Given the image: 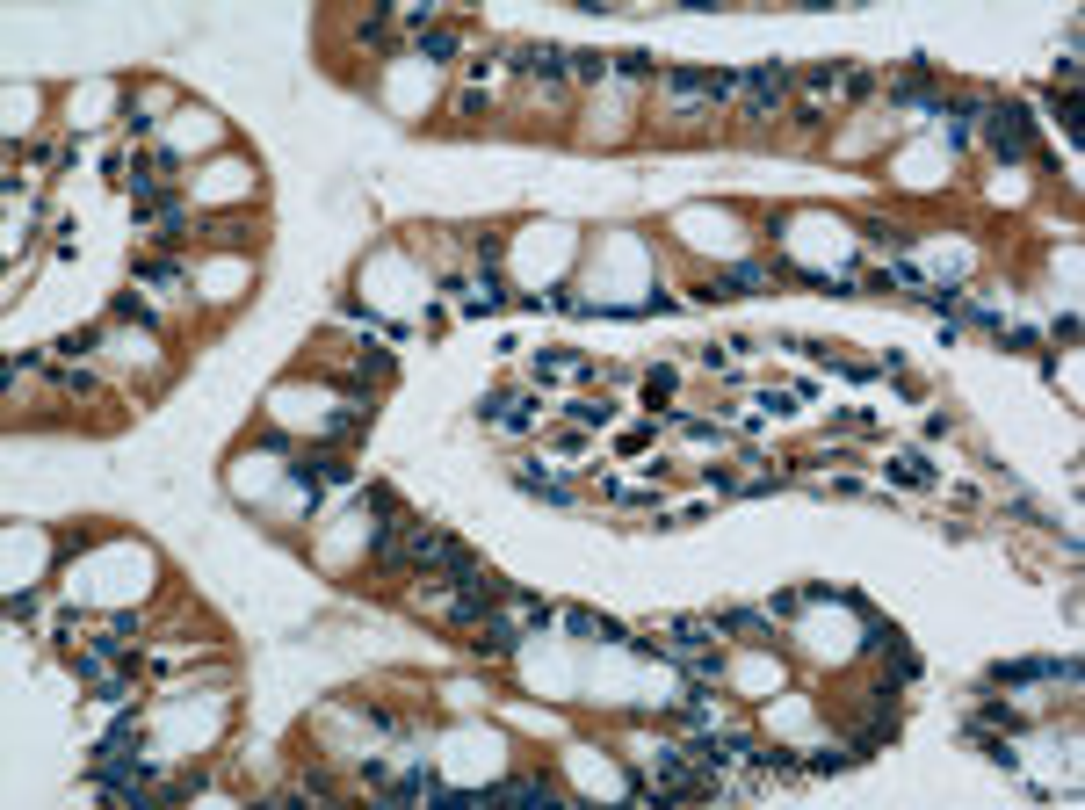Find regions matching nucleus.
<instances>
[{"label": "nucleus", "mask_w": 1085, "mask_h": 810, "mask_svg": "<svg viewBox=\"0 0 1085 810\" xmlns=\"http://www.w3.org/2000/svg\"><path fill=\"white\" fill-rule=\"evenodd\" d=\"M565 413H572V427H608V405L601 398H572Z\"/></svg>", "instance_id": "obj_24"}, {"label": "nucleus", "mask_w": 1085, "mask_h": 810, "mask_svg": "<svg viewBox=\"0 0 1085 810\" xmlns=\"http://www.w3.org/2000/svg\"><path fill=\"white\" fill-rule=\"evenodd\" d=\"M500 427L529 434V427H536V398H529V391H507V413H500Z\"/></svg>", "instance_id": "obj_19"}, {"label": "nucleus", "mask_w": 1085, "mask_h": 810, "mask_svg": "<svg viewBox=\"0 0 1085 810\" xmlns=\"http://www.w3.org/2000/svg\"><path fill=\"white\" fill-rule=\"evenodd\" d=\"M934 116H941V138H948L955 152L977 138V95H948V102H934Z\"/></svg>", "instance_id": "obj_4"}, {"label": "nucleus", "mask_w": 1085, "mask_h": 810, "mask_svg": "<svg viewBox=\"0 0 1085 810\" xmlns=\"http://www.w3.org/2000/svg\"><path fill=\"white\" fill-rule=\"evenodd\" d=\"M485 796H500V803H550V774H514V782L485 789Z\"/></svg>", "instance_id": "obj_10"}, {"label": "nucleus", "mask_w": 1085, "mask_h": 810, "mask_svg": "<svg viewBox=\"0 0 1085 810\" xmlns=\"http://www.w3.org/2000/svg\"><path fill=\"white\" fill-rule=\"evenodd\" d=\"M138 283H152V290H181V261H138Z\"/></svg>", "instance_id": "obj_18"}, {"label": "nucleus", "mask_w": 1085, "mask_h": 810, "mask_svg": "<svg viewBox=\"0 0 1085 810\" xmlns=\"http://www.w3.org/2000/svg\"><path fill=\"white\" fill-rule=\"evenodd\" d=\"M847 73H854L847 58H825V66H811V73H803V87H811V95H840V87H847Z\"/></svg>", "instance_id": "obj_13"}, {"label": "nucleus", "mask_w": 1085, "mask_h": 810, "mask_svg": "<svg viewBox=\"0 0 1085 810\" xmlns=\"http://www.w3.org/2000/svg\"><path fill=\"white\" fill-rule=\"evenodd\" d=\"M514 485L536 492V500H550V507H572V500H579V492L557 478V471H543V463H514Z\"/></svg>", "instance_id": "obj_6"}, {"label": "nucleus", "mask_w": 1085, "mask_h": 810, "mask_svg": "<svg viewBox=\"0 0 1085 810\" xmlns=\"http://www.w3.org/2000/svg\"><path fill=\"white\" fill-rule=\"evenodd\" d=\"M362 507H369V514H384V521H398V514H406L391 485H362Z\"/></svg>", "instance_id": "obj_21"}, {"label": "nucleus", "mask_w": 1085, "mask_h": 810, "mask_svg": "<svg viewBox=\"0 0 1085 810\" xmlns=\"http://www.w3.org/2000/svg\"><path fill=\"white\" fill-rule=\"evenodd\" d=\"M456 51H463V29H449V22H434L427 37H420V58H427V66H449Z\"/></svg>", "instance_id": "obj_11"}, {"label": "nucleus", "mask_w": 1085, "mask_h": 810, "mask_svg": "<svg viewBox=\"0 0 1085 810\" xmlns=\"http://www.w3.org/2000/svg\"><path fill=\"white\" fill-rule=\"evenodd\" d=\"M355 377H362V384H369V377L384 384V377H391V355H384V348H362V369H355Z\"/></svg>", "instance_id": "obj_29"}, {"label": "nucleus", "mask_w": 1085, "mask_h": 810, "mask_svg": "<svg viewBox=\"0 0 1085 810\" xmlns=\"http://www.w3.org/2000/svg\"><path fill=\"white\" fill-rule=\"evenodd\" d=\"M615 73L623 80H651V51H615Z\"/></svg>", "instance_id": "obj_27"}, {"label": "nucleus", "mask_w": 1085, "mask_h": 810, "mask_svg": "<svg viewBox=\"0 0 1085 810\" xmlns=\"http://www.w3.org/2000/svg\"><path fill=\"white\" fill-rule=\"evenodd\" d=\"M847 767H861L854 753H811L803 760V774H847Z\"/></svg>", "instance_id": "obj_26"}, {"label": "nucleus", "mask_w": 1085, "mask_h": 810, "mask_svg": "<svg viewBox=\"0 0 1085 810\" xmlns=\"http://www.w3.org/2000/svg\"><path fill=\"white\" fill-rule=\"evenodd\" d=\"M507 261V232H478V275H492Z\"/></svg>", "instance_id": "obj_22"}, {"label": "nucleus", "mask_w": 1085, "mask_h": 810, "mask_svg": "<svg viewBox=\"0 0 1085 810\" xmlns=\"http://www.w3.org/2000/svg\"><path fill=\"white\" fill-rule=\"evenodd\" d=\"M116 319H138V326H152V304H145L138 290H123V297H116Z\"/></svg>", "instance_id": "obj_28"}, {"label": "nucleus", "mask_w": 1085, "mask_h": 810, "mask_svg": "<svg viewBox=\"0 0 1085 810\" xmlns=\"http://www.w3.org/2000/svg\"><path fill=\"white\" fill-rule=\"evenodd\" d=\"M196 232H203L210 246H232V254H239V246H254V217H246V210H232V217H203Z\"/></svg>", "instance_id": "obj_8"}, {"label": "nucleus", "mask_w": 1085, "mask_h": 810, "mask_svg": "<svg viewBox=\"0 0 1085 810\" xmlns=\"http://www.w3.org/2000/svg\"><path fill=\"white\" fill-rule=\"evenodd\" d=\"M738 95H746V131H774V116H782V95H789V66H753L738 73Z\"/></svg>", "instance_id": "obj_2"}, {"label": "nucleus", "mask_w": 1085, "mask_h": 810, "mask_svg": "<svg viewBox=\"0 0 1085 810\" xmlns=\"http://www.w3.org/2000/svg\"><path fill=\"white\" fill-rule=\"evenodd\" d=\"M840 95H847V102H868V95H876V73H861V66H854V73H847V87H840Z\"/></svg>", "instance_id": "obj_30"}, {"label": "nucleus", "mask_w": 1085, "mask_h": 810, "mask_svg": "<svg viewBox=\"0 0 1085 810\" xmlns=\"http://www.w3.org/2000/svg\"><path fill=\"white\" fill-rule=\"evenodd\" d=\"M709 622H717V637L731 630V637H746V644H774V615H760V608H717Z\"/></svg>", "instance_id": "obj_5"}, {"label": "nucleus", "mask_w": 1085, "mask_h": 810, "mask_svg": "<svg viewBox=\"0 0 1085 810\" xmlns=\"http://www.w3.org/2000/svg\"><path fill=\"white\" fill-rule=\"evenodd\" d=\"M673 659H680V673H688L695 688H717V680H724V651H717V644H702V651H673Z\"/></svg>", "instance_id": "obj_9"}, {"label": "nucleus", "mask_w": 1085, "mask_h": 810, "mask_svg": "<svg viewBox=\"0 0 1085 810\" xmlns=\"http://www.w3.org/2000/svg\"><path fill=\"white\" fill-rule=\"evenodd\" d=\"M608 73H615L608 51H572V80H579V87H601Z\"/></svg>", "instance_id": "obj_14"}, {"label": "nucleus", "mask_w": 1085, "mask_h": 810, "mask_svg": "<svg viewBox=\"0 0 1085 810\" xmlns=\"http://www.w3.org/2000/svg\"><path fill=\"white\" fill-rule=\"evenodd\" d=\"M890 478H897V485H912V492L934 485V471H926V456H919V449H897V456H890Z\"/></svg>", "instance_id": "obj_12"}, {"label": "nucleus", "mask_w": 1085, "mask_h": 810, "mask_svg": "<svg viewBox=\"0 0 1085 810\" xmlns=\"http://www.w3.org/2000/svg\"><path fill=\"white\" fill-rule=\"evenodd\" d=\"M934 102H941V95H934L926 80H897V87H890V109H926V116H934Z\"/></svg>", "instance_id": "obj_15"}, {"label": "nucleus", "mask_w": 1085, "mask_h": 810, "mask_svg": "<svg viewBox=\"0 0 1085 810\" xmlns=\"http://www.w3.org/2000/svg\"><path fill=\"white\" fill-rule=\"evenodd\" d=\"M500 413H507V391H485V398H478V420L500 427Z\"/></svg>", "instance_id": "obj_31"}, {"label": "nucleus", "mask_w": 1085, "mask_h": 810, "mask_svg": "<svg viewBox=\"0 0 1085 810\" xmlns=\"http://www.w3.org/2000/svg\"><path fill=\"white\" fill-rule=\"evenodd\" d=\"M861 615H868V608H861ZM861 644H868V651H897V644H905V637H897V630H890L883 615H868V637H861Z\"/></svg>", "instance_id": "obj_25"}, {"label": "nucleus", "mask_w": 1085, "mask_h": 810, "mask_svg": "<svg viewBox=\"0 0 1085 810\" xmlns=\"http://www.w3.org/2000/svg\"><path fill=\"white\" fill-rule=\"evenodd\" d=\"M51 348H58V362H80V355L102 348V326H80V333H66V340H51Z\"/></svg>", "instance_id": "obj_17"}, {"label": "nucleus", "mask_w": 1085, "mask_h": 810, "mask_svg": "<svg viewBox=\"0 0 1085 810\" xmlns=\"http://www.w3.org/2000/svg\"><path fill=\"white\" fill-rule=\"evenodd\" d=\"M666 637H673L666 659H673V651H702V644H717V622H709V615H666Z\"/></svg>", "instance_id": "obj_7"}, {"label": "nucleus", "mask_w": 1085, "mask_h": 810, "mask_svg": "<svg viewBox=\"0 0 1085 810\" xmlns=\"http://www.w3.org/2000/svg\"><path fill=\"white\" fill-rule=\"evenodd\" d=\"M673 384H680L673 369H651V377H644V405H651V413H659V405L673 398Z\"/></svg>", "instance_id": "obj_23"}, {"label": "nucleus", "mask_w": 1085, "mask_h": 810, "mask_svg": "<svg viewBox=\"0 0 1085 810\" xmlns=\"http://www.w3.org/2000/svg\"><path fill=\"white\" fill-rule=\"evenodd\" d=\"M1035 680H1064V688H1078V659H1013V666H991V688H1035Z\"/></svg>", "instance_id": "obj_3"}, {"label": "nucleus", "mask_w": 1085, "mask_h": 810, "mask_svg": "<svg viewBox=\"0 0 1085 810\" xmlns=\"http://www.w3.org/2000/svg\"><path fill=\"white\" fill-rule=\"evenodd\" d=\"M977 131L991 145V160H1006V167L1035 160V116H1028V102H977Z\"/></svg>", "instance_id": "obj_1"}, {"label": "nucleus", "mask_w": 1085, "mask_h": 810, "mask_svg": "<svg viewBox=\"0 0 1085 810\" xmlns=\"http://www.w3.org/2000/svg\"><path fill=\"white\" fill-rule=\"evenodd\" d=\"M514 622H521V630H550V622H557V608H550V601H536V594H514Z\"/></svg>", "instance_id": "obj_16"}, {"label": "nucleus", "mask_w": 1085, "mask_h": 810, "mask_svg": "<svg viewBox=\"0 0 1085 810\" xmlns=\"http://www.w3.org/2000/svg\"><path fill=\"white\" fill-rule=\"evenodd\" d=\"M543 377H586V362L579 355H536V384Z\"/></svg>", "instance_id": "obj_20"}]
</instances>
